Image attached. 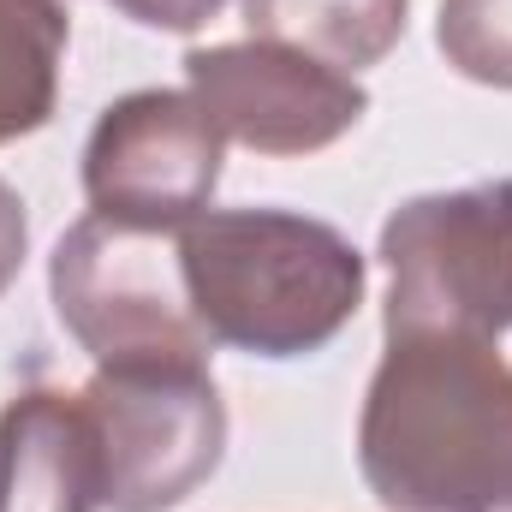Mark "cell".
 Listing matches in <instances>:
<instances>
[{
	"instance_id": "cell-13",
	"label": "cell",
	"mask_w": 512,
	"mask_h": 512,
	"mask_svg": "<svg viewBox=\"0 0 512 512\" xmlns=\"http://www.w3.org/2000/svg\"><path fill=\"white\" fill-rule=\"evenodd\" d=\"M24 245H30V221H24V197L0 179V292L18 280L24 268Z\"/></svg>"
},
{
	"instance_id": "cell-12",
	"label": "cell",
	"mask_w": 512,
	"mask_h": 512,
	"mask_svg": "<svg viewBox=\"0 0 512 512\" xmlns=\"http://www.w3.org/2000/svg\"><path fill=\"white\" fill-rule=\"evenodd\" d=\"M131 24H149V30H203L227 0H114Z\"/></svg>"
},
{
	"instance_id": "cell-9",
	"label": "cell",
	"mask_w": 512,
	"mask_h": 512,
	"mask_svg": "<svg viewBox=\"0 0 512 512\" xmlns=\"http://www.w3.org/2000/svg\"><path fill=\"white\" fill-rule=\"evenodd\" d=\"M256 42L298 48L334 72L376 66L405 36L411 0H239Z\"/></svg>"
},
{
	"instance_id": "cell-1",
	"label": "cell",
	"mask_w": 512,
	"mask_h": 512,
	"mask_svg": "<svg viewBox=\"0 0 512 512\" xmlns=\"http://www.w3.org/2000/svg\"><path fill=\"white\" fill-rule=\"evenodd\" d=\"M358 465L387 512H512V364L495 340H387Z\"/></svg>"
},
{
	"instance_id": "cell-4",
	"label": "cell",
	"mask_w": 512,
	"mask_h": 512,
	"mask_svg": "<svg viewBox=\"0 0 512 512\" xmlns=\"http://www.w3.org/2000/svg\"><path fill=\"white\" fill-rule=\"evenodd\" d=\"M382 262L393 274L387 340H501L512 328V179L399 203L382 227Z\"/></svg>"
},
{
	"instance_id": "cell-8",
	"label": "cell",
	"mask_w": 512,
	"mask_h": 512,
	"mask_svg": "<svg viewBox=\"0 0 512 512\" xmlns=\"http://www.w3.org/2000/svg\"><path fill=\"white\" fill-rule=\"evenodd\" d=\"M0 512H102V447L78 393L30 387L0 411Z\"/></svg>"
},
{
	"instance_id": "cell-5",
	"label": "cell",
	"mask_w": 512,
	"mask_h": 512,
	"mask_svg": "<svg viewBox=\"0 0 512 512\" xmlns=\"http://www.w3.org/2000/svg\"><path fill=\"white\" fill-rule=\"evenodd\" d=\"M78 399L96 423L108 512H167L215 477L227 405L209 370H96Z\"/></svg>"
},
{
	"instance_id": "cell-10",
	"label": "cell",
	"mask_w": 512,
	"mask_h": 512,
	"mask_svg": "<svg viewBox=\"0 0 512 512\" xmlns=\"http://www.w3.org/2000/svg\"><path fill=\"white\" fill-rule=\"evenodd\" d=\"M60 0H0V143H18L54 120L66 60Z\"/></svg>"
},
{
	"instance_id": "cell-7",
	"label": "cell",
	"mask_w": 512,
	"mask_h": 512,
	"mask_svg": "<svg viewBox=\"0 0 512 512\" xmlns=\"http://www.w3.org/2000/svg\"><path fill=\"white\" fill-rule=\"evenodd\" d=\"M221 131L179 90L120 96L84 143V191L96 215L137 227H185L221 179Z\"/></svg>"
},
{
	"instance_id": "cell-6",
	"label": "cell",
	"mask_w": 512,
	"mask_h": 512,
	"mask_svg": "<svg viewBox=\"0 0 512 512\" xmlns=\"http://www.w3.org/2000/svg\"><path fill=\"white\" fill-rule=\"evenodd\" d=\"M185 84L221 137L262 155H310L370 114L364 84L280 42H215L185 54Z\"/></svg>"
},
{
	"instance_id": "cell-2",
	"label": "cell",
	"mask_w": 512,
	"mask_h": 512,
	"mask_svg": "<svg viewBox=\"0 0 512 512\" xmlns=\"http://www.w3.org/2000/svg\"><path fill=\"white\" fill-rule=\"evenodd\" d=\"M179 268L215 346L256 358L322 352L364 304L358 245L286 209H209L179 227Z\"/></svg>"
},
{
	"instance_id": "cell-11",
	"label": "cell",
	"mask_w": 512,
	"mask_h": 512,
	"mask_svg": "<svg viewBox=\"0 0 512 512\" xmlns=\"http://www.w3.org/2000/svg\"><path fill=\"white\" fill-rule=\"evenodd\" d=\"M435 42L459 78L512 90V0H441Z\"/></svg>"
},
{
	"instance_id": "cell-3",
	"label": "cell",
	"mask_w": 512,
	"mask_h": 512,
	"mask_svg": "<svg viewBox=\"0 0 512 512\" xmlns=\"http://www.w3.org/2000/svg\"><path fill=\"white\" fill-rule=\"evenodd\" d=\"M54 310L96 370H209V328L191 310L179 227L84 215L54 245Z\"/></svg>"
}]
</instances>
